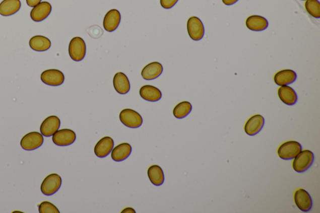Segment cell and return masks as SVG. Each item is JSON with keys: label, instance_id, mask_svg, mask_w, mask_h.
<instances>
[{"label": "cell", "instance_id": "5", "mask_svg": "<svg viewBox=\"0 0 320 213\" xmlns=\"http://www.w3.org/2000/svg\"><path fill=\"white\" fill-rule=\"evenodd\" d=\"M62 180L58 174H51L43 180L41 186V191L46 196H51L60 188Z\"/></svg>", "mask_w": 320, "mask_h": 213}, {"label": "cell", "instance_id": "13", "mask_svg": "<svg viewBox=\"0 0 320 213\" xmlns=\"http://www.w3.org/2000/svg\"><path fill=\"white\" fill-rule=\"evenodd\" d=\"M120 22V13L116 9L111 10L104 18L103 27L106 32H113L118 28Z\"/></svg>", "mask_w": 320, "mask_h": 213}, {"label": "cell", "instance_id": "28", "mask_svg": "<svg viewBox=\"0 0 320 213\" xmlns=\"http://www.w3.org/2000/svg\"><path fill=\"white\" fill-rule=\"evenodd\" d=\"M39 212L40 213H59V211L50 202L43 201L39 205Z\"/></svg>", "mask_w": 320, "mask_h": 213}, {"label": "cell", "instance_id": "19", "mask_svg": "<svg viewBox=\"0 0 320 213\" xmlns=\"http://www.w3.org/2000/svg\"><path fill=\"white\" fill-rule=\"evenodd\" d=\"M113 86L119 94L125 95L130 92V83L128 77L123 73L118 72L113 78Z\"/></svg>", "mask_w": 320, "mask_h": 213}, {"label": "cell", "instance_id": "23", "mask_svg": "<svg viewBox=\"0 0 320 213\" xmlns=\"http://www.w3.org/2000/svg\"><path fill=\"white\" fill-rule=\"evenodd\" d=\"M20 0H4L0 4V15L9 17L16 14L21 8Z\"/></svg>", "mask_w": 320, "mask_h": 213}, {"label": "cell", "instance_id": "7", "mask_svg": "<svg viewBox=\"0 0 320 213\" xmlns=\"http://www.w3.org/2000/svg\"><path fill=\"white\" fill-rule=\"evenodd\" d=\"M44 139L42 134L38 132H31L23 137L21 140V147L23 150L33 151L43 145Z\"/></svg>", "mask_w": 320, "mask_h": 213}, {"label": "cell", "instance_id": "26", "mask_svg": "<svg viewBox=\"0 0 320 213\" xmlns=\"http://www.w3.org/2000/svg\"><path fill=\"white\" fill-rule=\"evenodd\" d=\"M191 110L192 105L188 101H182L174 108L173 115L178 119L184 118L191 113Z\"/></svg>", "mask_w": 320, "mask_h": 213}, {"label": "cell", "instance_id": "17", "mask_svg": "<svg viewBox=\"0 0 320 213\" xmlns=\"http://www.w3.org/2000/svg\"><path fill=\"white\" fill-rule=\"evenodd\" d=\"M278 97L285 105L292 106L297 102L298 96L292 88L287 85L282 86L278 89Z\"/></svg>", "mask_w": 320, "mask_h": 213}, {"label": "cell", "instance_id": "10", "mask_svg": "<svg viewBox=\"0 0 320 213\" xmlns=\"http://www.w3.org/2000/svg\"><path fill=\"white\" fill-rule=\"evenodd\" d=\"M295 204L301 211L306 212L310 211L313 206V201L309 194L303 189L296 190L294 195Z\"/></svg>", "mask_w": 320, "mask_h": 213}, {"label": "cell", "instance_id": "20", "mask_svg": "<svg viewBox=\"0 0 320 213\" xmlns=\"http://www.w3.org/2000/svg\"><path fill=\"white\" fill-rule=\"evenodd\" d=\"M132 152V148L128 143L119 144L111 152V158L114 162H121L130 157Z\"/></svg>", "mask_w": 320, "mask_h": 213}, {"label": "cell", "instance_id": "8", "mask_svg": "<svg viewBox=\"0 0 320 213\" xmlns=\"http://www.w3.org/2000/svg\"><path fill=\"white\" fill-rule=\"evenodd\" d=\"M76 139V134L70 129H62L58 130L54 133L52 137L54 144L59 147L69 146L74 144Z\"/></svg>", "mask_w": 320, "mask_h": 213}, {"label": "cell", "instance_id": "25", "mask_svg": "<svg viewBox=\"0 0 320 213\" xmlns=\"http://www.w3.org/2000/svg\"><path fill=\"white\" fill-rule=\"evenodd\" d=\"M147 173L148 178L153 185H162L165 181V176L160 166L157 165H152L148 168Z\"/></svg>", "mask_w": 320, "mask_h": 213}, {"label": "cell", "instance_id": "21", "mask_svg": "<svg viewBox=\"0 0 320 213\" xmlns=\"http://www.w3.org/2000/svg\"><path fill=\"white\" fill-rule=\"evenodd\" d=\"M140 95L145 100L150 102H156L162 97L161 91L152 85L143 86L140 90Z\"/></svg>", "mask_w": 320, "mask_h": 213}, {"label": "cell", "instance_id": "29", "mask_svg": "<svg viewBox=\"0 0 320 213\" xmlns=\"http://www.w3.org/2000/svg\"><path fill=\"white\" fill-rule=\"evenodd\" d=\"M178 0H160L161 7L165 9H170L178 2Z\"/></svg>", "mask_w": 320, "mask_h": 213}, {"label": "cell", "instance_id": "14", "mask_svg": "<svg viewBox=\"0 0 320 213\" xmlns=\"http://www.w3.org/2000/svg\"><path fill=\"white\" fill-rule=\"evenodd\" d=\"M113 147V139L110 136L104 137L95 145V154L98 158H105L112 152Z\"/></svg>", "mask_w": 320, "mask_h": 213}, {"label": "cell", "instance_id": "4", "mask_svg": "<svg viewBox=\"0 0 320 213\" xmlns=\"http://www.w3.org/2000/svg\"><path fill=\"white\" fill-rule=\"evenodd\" d=\"M119 119L124 126L130 128H138L143 124L141 115L132 109H124L119 114Z\"/></svg>", "mask_w": 320, "mask_h": 213}, {"label": "cell", "instance_id": "31", "mask_svg": "<svg viewBox=\"0 0 320 213\" xmlns=\"http://www.w3.org/2000/svg\"><path fill=\"white\" fill-rule=\"evenodd\" d=\"M238 0H222L223 4L226 5H228V6H230V5H233L236 4Z\"/></svg>", "mask_w": 320, "mask_h": 213}, {"label": "cell", "instance_id": "12", "mask_svg": "<svg viewBox=\"0 0 320 213\" xmlns=\"http://www.w3.org/2000/svg\"><path fill=\"white\" fill-rule=\"evenodd\" d=\"M51 5L47 2H40L33 7L30 13V17L35 22H40L45 20L51 14Z\"/></svg>", "mask_w": 320, "mask_h": 213}, {"label": "cell", "instance_id": "27", "mask_svg": "<svg viewBox=\"0 0 320 213\" xmlns=\"http://www.w3.org/2000/svg\"><path fill=\"white\" fill-rule=\"evenodd\" d=\"M305 9L311 17L320 18V4L318 0H306Z\"/></svg>", "mask_w": 320, "mask_h": 213}, {"label": "cell", "instance_id": "18", "mask_svg": "<svg viewBox=\"0 0 320 213\" xmlns=\"http://www.w3.org/2000/svg\"><path fill=\"white\" fill-rule=\"evenodd\" d=\"M246 27L253 32H262L269 27V22L266 18L259 15H252L247 18Z\"/></svg>", "mask_w": 320, "mask_h": 213}, {"label": "cell", "instance_id": "16", "mask_svg": "<svg viewBox=\"0 0 320 213\" xmlns=\"http://www.w3.org/2000/svg\"><path fill=\"white\" fill-rule=\"evenodd\" d=\"M163 71L162 64L155 61L148 64L142 71V77L145 80H153L159 77Z\"/></svg>", "mask_w": 320, "mask_h": 213}, {"label": "cell", "instance_id": "6", "mask_svg": "<svg viewBox=\"0 0 320 213\" xmlns=\"http://www.w3.org/2000/svg\"><path fill=\"white\" fill-rule=\"evenodd\" d=\"M187 30L193 40L200 41L205 35L204 25L201 20L197 17L189 18L187 22Z\"/></svg>", "mask_w": 320, "mask_h": 213}, {"label": "cell", "instance_id": "32", "mask_svg": "<svg viewBox=\"0 0 320 213\" xmlns=\"http://www.w3.org/2000/svg\"><path fill=\"white\" fill-rule=\"evenodd\" d=\"M121 212H131V213H135L136 212H135V209L132 208V207H126V208L124 209L123 210V211H121Z\"/></svg>", "mask_w": 320, "mask_h": 213}, {"label": "cell", "instance_id": "11", "mask_svg": "<svg viewBox=\"0 0 320 213\" xmlns=\"http://www.w3.org/2000/svg\"><path fill=\"white\" fill-rule=\"evenodd\" d=\"M60 119L56 116H50L46 118L41 123V133L45 137L53 136L60 127Z\"/></svg>", "mask_w": 320, "mask_h": 213}, {"label": "cell", "instance_id": "2", "mask_svg": "<svg viewBox=\"0 0 320 213\" xmlns=\"http://www.w3.org/2000/svg\"><path fill=\"white\" fill-rule=\"evenodd\" d=\"M69 51L70 58L77 62L84 59L87 52V46L82 38L76 36L70 41Z\"/></svg>", "mask_w": 320, "mask_h": 213}, {"label": "cell", "instance_id": "9", "mask_svg": "<svg viewBox=\"0 0 320 213\" xmlns=\"http://www.w3.org/2000/svg\"><path fill=\"white\" fill-rule=\"evenodd\" d=\"M41 80L45 84L51 87H58L64 83L65 76L58 69L45 70L41 75Z\"/></svg>", "mask_w": 320, "mask_h": 213}, {"label": "cell", "instance_id": "24", "mask_svg": "<svg viewBox=\"0 0 320 213\" xmlns=\"http://www.w3.org/2000/svg\"><path fill=\"white\" fill-rule=\"evenodd\" d=\"M29 44L31 48L38 52L47 51L51 45V41L48 38L40 35L33 36Z\"/></svg>", "mask_w": 320, "mask_h": 213}, {"label": "cell", "instance_id": "3", "mask_svg": "<svg viewBox=\"0 0 320 213\" xmlns=\"http://www.w3.org/2000/svg\"><path fill=\"white\" fill-rule=\"evenodd\" d=\"M301 151L302 147L300 143L290 141L281 145L278 150V155L282 160H291L294 159Z\"/></svg>", "mask_w": 320, "mask_h": 213}, {"label": "cell", "instance_id": "22", "mask_svg": "<svg viewBox=\"0 0 320 213\" xmlns=\"http://www.w3.org/2000/svg\"><path fill=\"white\" fill-rule=\"evenodd\" d=\"M297 75L293 70L283 69L275 74L274 81L278 86H285L291 84L295 82Z\"/></svg>", "mask_w": 320, "mask_h": 213}, {"label": "cell", "instance_id": "30", "mask_svg": "<svg viewBox=\"0 0 320 213\" xmlns=\"http://www.w3.org/2000/svg\"><path fill=\"white\" fill-rule=\"evenodd\" d=\"M41 2V0H27V4L30 7H35Z\"/></svg>", "mask_w": 320, "mask_h": 213}, {"label": "cell", "instance_id": "15", "mask_svg": "<svg viewBox=\"0 0 320 213\" xmlns=\"http://www.w3.org/2000/svg\"><path fill=\"white\" fill-rule=\"evenodd\" d=\"M265 124L264 117L260 115L251 116L244 126V131L249 136H254L262 130Z\"/></svg>", "mask_w": 320, "mask_h": 213}, {"label": "cell", "instance_id": "1", "mask_svg": "<svg viewBox=\"0 0 320 213\" xmlns=\"http://www.w3.org/2000/svg\"><path fill=\"white\" fill-rule=\"evenodd\" d=\"M313 153L309 150L301 151L295 158L293 162L294 170L298 173H303L308 170L314 162Z\"/></svg>", "mask_w": 320, "mask_h": 213}]
</instances>
